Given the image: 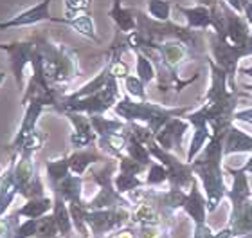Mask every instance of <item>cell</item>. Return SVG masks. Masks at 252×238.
Here are the masks:
<instances>
[{
	"instance_id": "1",
	"label": "cell",
	"mask_w": 252,
	"mask_h": 238,
	"mask_svg": "<svg viewBox=\"0 0 252 238\" xmlns=\"http://www.w3.org/2000/svg\"><path fill=\"white\" fill-rule=\"evenodd\" d=\"M225 136L227 132L215 130L202 152L193 159V163H189L193 168V173H196L202 182V190L207 199V213H215L220 207L221 201L227 197L225 177H223L225 168L221 166V161L225 157V152H223Z\"/></svg>"
},
{
	"instance_id": "2",
	"label": "cell",
	"mask_w": 252,
	"mask_h": 238,
	"mask_svg": "<svg viewBox=\"0 0 252 238\" xmlns=\"http://www.w3.org/2000/svg\"><path fill=\"white\" fill-rule=\"evenodd\" d=\"M38 51L42 54V65L45 78L53 87H63L72 83L81 76L76 49L65 43H54L47 38H38Z\"/></svg>"
},
{
	"instance_id": "3",
	"label": "cell",
	"mask_w": 252,
	"mask_h": 238,
	"mask_svg": "<svg viewBox=\"0 0 252 238\" xmlns=\"http://www.w3.org/2000/svg\"><path fill=\"white\" fill-rule=\"evenodd\" d=\"M189 112L188 106H180V108H169L162 106L158 103L152 101H139L130 98L128 94L121 96V100L117 101L114 106V114L125 123H142L146 125L153 134H157L171 117L184 116Z\"/></svg>"
},
{
	"instance_id": "4",
	"label": "cell",
	"mask_w": 252,
	"mask_h": 238,
	"mask_svg": "<svg viewBox=\"0 0 252 238\" xmlns=\"http://www.w3.org/2000/svg\"><path fill=\"white\" fill-rule=\"evenodd\" d=\"M121 89H119V79L112 78L105 89L97 90L94 94L81 98V100H58V106L54 108L60 114L65 112H79L87 116H105L108 110H114V106L121 100Z\"/></svg>"
},
{
	"instance_id": "5",
	"label": "cell",
	"mask_w": 252,
	"mask_h": 238,
	"mask_svg": "<svg viewBox=\"0 0 252 238\" xmlns=\"http://www.w3.org/2000/svg\"><path fill=\"white\" fill-rule=\"evenodd\" d=\"M116 164L108 161L103 170H92V179L97 182L99 191L87 202V209H106V207H133V202L128 197L121 195L114 184Z\"/></svg>"
},
{
	"instance_id": "6",
	"label": "cell",
	"mask_w": 252,
	"mask_h": 238,
	"mask_svg": "<svg viewBox=\"0 0 252 238\" xmlns=\"http://www.w3.org/2000/svg\"><path fill=\"white\" fill-rule=\"evenodd\" d=\"M13 179H15L16 191L22 199H34V197L47 195V186L43 182V177L40 175L38 164L31 155H18L16 154L15 168H13Z\"/></svg>"
},
{
	"instance_id": "7",
	"label": "cell",
	"mask_w": 252,
	"mask_h": 238,
	"mask_svg": "<svg viewBox=\"0 0 252 238\" xmlns=\"http://www.w3.org/2000/svg\"><path fill=\"white\" fill-rule=\"evenodd\" d=\"M150 154L155 161H158L160 164L166 166L168 170V184L169 188H177V190H184L188 191L191 188V184L194 182V173L191 164L180 161L179 157L168 150H164L162 146H158L155 143V139H152L150 143L146 144Z\"/></svg>"
},
{
	"instance_id": "8",
	"label": "cell",
	"mask_w": 252,
	"mask_h": 238,
	"mask_svg": "<svg viewBox=\"0 0 252 238\" xmlns=\"http://www.w3.org/2000/svg\"><path fill=\"white\" fill-rule=\"evenodd\" d=\"M223 2L216 5H180L177 4L175 9L186 18V26L191 29H209L213 27L218 36H225V16H223Z\"/></svg>"
},
{
	"instance_id": "9",
	"label": "cell",
	"mask_w": 252,
	"mask_h": 238,
	"mask_svg": "<svg viewBox=\"0 0 252 238\" xmlns=\"http://www.w3.org/2000/svg\"><path fill=\"white\" fill-rule=\"evenodd\" d=\"M130 207H106V209H83V218L89 226L90 237L105 238L108 233L130 222Z\"/></svg>"
},
{
	"instance_id": "10",
	"label": "cell",
	"mask_w": 252,
	"mask_h": 238,
	"mask_svg": "<svg viewBox=\"0 0 252 238\" xmlns=\"http://www.w3.org/2000/svg\"><path fill=\"white\" fill-rule=\"evenodd\" d=\"M209 42H211L213 60L229 74V83H231L232 89H238L236 81H234L236 72H238V64H240V60L251 56L249 47L234 45V43L229 42L225 36H218L216 33H211Z\"/></svg>"
},
{
	"instance_id": "11",
	"label": "cell",
	"mask_w": 252,
	"mask_h": 238,
	"mask_svg": "<svg viewBox=\"0 0 252 238\" xmlns=\"http://www.w3.org/2000/svg\"><path fill=\"white\" fill-rule=\"evenodd\" d=\"M36 51V38H26V40H16L13 43H7L5 53L9 56V65L15 76V83L20 92L26 90V70L31 69V62Z\"/></svg>"
},
{
	"instance_id": "12",
	"label": "cell",
	"mask_w": 252,
	"mask_h": 238,
	"mask_svg": "<svg viewBox=\"0 0 252 238\" xmlns=\"http://www.w3.org/2000/svg\"><path fill=\"white\" fill-rule=\"evenodd\" d=\"M47 108H53V103L49 100H43V98H32V100L27 103L20 127H18V130H16V134L13 136V139H11V143H9V150L13 154H18V152H20L22 143L26 141V137L29 134H32L36 130L40 116H42Z\"/></svg>"
},
{
	"instance_id": "13",
	"label": "cell",
	"mask_w": 252,
	"mask_h": 238,
	"mask_svg": "<svg viewBox=\"0 0 252 238\" xmlns=\"http://www.w3.org/2000/svg\"><path fill=\"white\" fill-rule=\"evenodd\" d=\"M51 2L53 0H40L36 5L27 7L22 13H18V15L0 22V31L31 27V26H36V24H42V22H53L54 16L51 15Z\"/></svg>"
},
{
	"instance_id": "14",
	"label": "cell",
	"mask_w": 252,
	"mask_h": 238,
	"mask_svg": "<svg viewBox=\"0 0 252 238\" xmlns=\"http://www.w3.org/2000/svg\"><path fill=\"white\" fill-rule=\"evenodd\" d=\"M63 116L67 117L70 125H72V134H70V146L74 150L89 148L90 144L97 143V134L92 128L90 117L87 114H79V112H65Z\"/></svg>"
},
{
	"instance_id": "15",
	"label": "cell",
	"mask_w": 252,
	"mask_h": 238,
	"mask_svg": "<svg viewBox=\"0 0 252 238\" xmlns=\"http://www.w3.org/2000/svg\"><path fill=\"white\" fill-rule=\"evenodd\" d=\"M191 123L184 117H171L166 125H164L157 134H155V143L158 146H162L164 150H168L173 154L175 150H179L182 146L186 132L189 130Z\"/></svg>"
},
{
	"instance_id": "16",
	"label": "cell",
	"mask_w": 252,
	"mask_h": 238,
	"mask_svg": "<svg viewBox=\"0 0 252 238\" xmlns=\"http://www.w3.org/2000/svg\"><path fill=\"white\" fill-rule=\"evenodd\" d=\"M223 7V16H225V38L234 45H242L247 47L249 36H251V29L249 22L242 13H238L227 4H221Z\"/></svg>"
},
{
	"instance_id": "17",
	"label": "cell",
	"mask_w": 252,
	"mask_h": 238,
	"mask_svg": "<svg viewBox=\"0 0 252 238\" xmlns=\"http://www.w3.org/2000/svg\"><path fill=\"white\" fill-rule=\"evenodd\" d=\"M227 173L232 175V186L231 190H227V197L231 201V215L240 211L243 204L252 199V190L249 184V175L245 173V170L240 168H225Z\"/></svg>"
},
{
	"instance_id": "18",
	"label": "cell",
	"mask_w": 252,
	"mask_h": 238,
	"mask_svg": "<svg viewBox=\"0 0 252 238\" xmlns=\"http://www.w3.org/2000/svg\"><path fill=\"white\" fill-rule=\"evenodd\" d=\"M54 24H63V26L72 27L74 31L79 33L81 36L87 40H92L95 43H101V38L97 36L95 31L94 18L90 13H76V15H67V16H54Z\"/></svg>"
},
{
	"instance_id": "19",
	"label": "cell",
	"mask_w": 252,
	"mask_h": 238,
	"mask_svg": "<svg viewBox=\"0 0 252 238\" xmlns=\"http://www.w3.org/2000/svg\"><path fill=\"white\" fill-rule=\"evenodd\" d=\"M162 218V211L150 199H142V201L135 202L130 211V222L135 226H160Z\"/></svg>"
},
{
	"instance_id": "20",
	"label": "cell",
	"mask_w": 252,
	"mask_h": 238,
	"mask_svg": "<svg viewBox=\"0 0 252 238\" xmlns=\"http://www.w3.org/2000/svg\"><path fill=\"white\" fill-rule=\"evenodd\" d=\"M16 154L11 155L9 164L0 171V217L7 215L11 204L15 202V199L18 197L16 191L15 179H13V168H15Z\"/></svg>"
},
{
	"instance_id": "21",
	"label": "cell",
	"mask_w": 252,
	"mask_h": 238,
	"mask_svg": "<svg viewBox=\"0 0 252 238\" xmlns=\"http://www.w3.org/2000/svg\"><path fill=\"white\" fill-rule=\"evenodd\" d=\"M53 191V195H60L68 204H76V206L87 207V202L83 201V177L81 175L68 173L65 179L60 182Z\"/></svg>"
},
{
	"instance_id": "22",
	"label": "cell",
	"mask_w": 252,
	"mask_h": 238,
	"mask_svg": "<svg viewBox=\"0 0 252 238\" xmlns=\"http://www.w3.org/2000/svg\"><path fill=\"white\" fill-rule=\"evenodd\" d=\"M182 209L193 218L194 224H205V217H207V199H205L204 191L200 190L198 180L196 179H194V182L188 190L186 204Z\"/></svg>"
},
{
	"instance_id": "23",
	"label": "cell",
	"mask_w": 252,
	"mask_h": 238,
	"mask_svg": "<svg viewBox=\"0 0 252 238\" xmlns=\"http://www.w3.org/2000/svg\"><path fill=\"white\" fill-rule=\"evenodd\" d=\"M67 157H68L70 171H72L74 175H85L94 164L110 161L108 155H103L101 152H97V150H89V148L74 150L72 154H68Z\"/></svg>"
},
{
	"instance_id": "24",
	"label": "cell",
	"mask_w": 252,
	"mask_h": 238,
	"mask_svg": "<svg viewBox=\"0 0 252 238\" xmlns=\"http://www.w3.org/2000/svg\"><path fill=\"white\" fill-rule=\"evenodd\" d=\"M108 16H110L112 22L116 24L117 31L123 33V34H130L131 31H135L137 29L135 9H128V7H125L123 0H114V2H112Z\"/></svg>"
},
{
	"instance_id": "25",
	"label": "cell",
	"mask_w": 252,
	"mask_h": 238,
	"mask_svg": "<svg viewBox=\"0 0 252 238\" xmlns=\"http://www.w3.org/2000/svg\"><path fill=\"white\" fill-rule=\"evenodd\" d=\"M223 152L225 155L252 154V136L232 125L225 136V141H223Z\"/></svg>"
},
{
	"instance_id": "26",
	"label": "cell",
	"mask_w": 252,
	"mask_h": 238,
	"mask_svg": "<svg viewBox=\"0 0 252 238\" xmlns=\"http://www.w3.org/2000/svg\"><path fill=\"white\" fill-rule=\"evenodd\" d=\"M110 79H112L110 70H108V65L105 64V67H103V69H101L94 78L90 79V81H87L85 85H81L78 90H74V92H70V94H62L60 98H62V100H67V101L81 100V98H87V96L94 94V92H97V90L105 89Z\"/></svg>"
},
{
	"instance_id": "27",
	"label": "cell",
	"mask_w": 252,
	"mask_h": 238,
	"mask_svg": "<svg viewBox=\"0 0 252 238\" xmlns=\"http://www.w3.org/2000/svg\"><path fill=\"white\" fill-rule=\"evenodd\" d=\"M53 207H54V197L43 195L26 201V204L18 207L16 213L22 218H42L53 211Z\"/></svg>"
},
{
	"instance_id": "28",
	"label": "cell",
	"mask_w": 252,
	"mask_h": 238,
	"mask_svg": "<svg viewBox=\"0 0 252 238\" xmlns=\"http://www.w3.org/2000/svg\"><path fill=\"white\" fill-rule=\"evenodd\" d=\"M229 228L232 229V237H247L252 235V199L243 204L240 211L232 213L229 217Z\"/></svg>"
},
{
	"instance_id": "29",
	"label": "cell",
	"mask_w": 252,
	"mask_h": 238,
	"mask_svg": "<svg viewBox=\"0 0 252 238\" xmlns=\"http://www.w3.org/2000/svg\"><path fill=\"white\" fill-rule=\"evenodd\" d=\"M54 197V207H53V215L54 220L58 224L60 229V237L62 238H70L74 237V224L72 217H70V209H68V202L65 199H62L60 195Z\"/></svg>"
},
{
	"instance_id": "30",
	"label": "cell",
	"mask_w": 252,
	"mask_h": 238,
	"mask_svg": "<svg viewBox=\"0 0 252 238\" xmlns=\"http://www.w3.org/2000/svg\"><path fill=\"white\" fill-rule=\"evenodd\" d=\"M126 144H128V136H126L125 130L119 134L105 136V137H97V148L108 157L116 159V161L126 154Z\"/></svg>"
},
{
	"instance_id": "31",
	"label": "cell",
	"mask_w": 252,
	"mask_h": 238,
	"mask_svg": "<svg viewBox=\"0 0 252 238\" xmlns=\"http://www.w3.org/2000/svg\"><path fill=\"white\" fill-rule=\"evenodd\" d=\"M68 173H72V171H70V166H68L67 155L49 159L47 163H45V177H47L49 190H54Z\"/></svg>"
},
{
	"instance_id": "32",
	"label": "cell",
	"mask_w": 252,
	"mask_h": 238,
	"mask_svg": "<svg viewBox=\"0 0 252 238\" xmlns=\"http://www.w3.org/2000/svg\"><path fill=\"white\" fill-rule=\"evenodd\" d=\"M90 123L94 132L97 134V137H105V136H112V134H119L125 130L126 123L119 117H106V116H89Z\"/></svg>"
},
{
	"instance_id": "33",
	"label": "cell",
	"mask_w": 252,
	"mask_h": 238,
	"mask_svg": "<svg viewBox=\"0 0 252 238\" xmlns=\"http://www.w3.org/2000/svg\"><path fill=\"white\" fill-rule=\"evenodd\" d=\"M135 74L141 78L144 85H150L152 81L157 79V67L153 64V60L150 56L142 53V51H135Z\"/></svg>"
},
{
	"instance_id": "34",
	"label": "cell",
	"mask_w": 252,
	"mask_h": 238,
	"mask_svg": "<svg viewBox=\"0 0 252 238\" xmlns=\"http://www.w3.org/2000/svg\"><path fill=\"white\" fill-rule=\"evenodd\" d=\"M125 132H126V128H125ZM126 136H128L126 155H130L133 161L144 164V166H150V164L153 163V157H152V154H150V150H148L146 144L141 143V141H139L135 136H131L130 132H126Z\"/></svg>"
},
{
	"instance_id": "35",
	"label": "cell",
	"mask_w": 252,
	"mask_h": 238,
	"mask_svg": "<svg viewBox=\"0 0 252 238\" xmlns=\"http://www.w3.org/2000/svg\"><path fill=\"white\" fill-rule=\"evenodd\" d=\"M114 184H116L117 191H119L121 195L128 197L131 191L139 190V188H144V186H146V180L141 179V175L123 173V171H117V175L114 177Z\"/></svg>"
},
{
	"instance_id": "36",
	"label": "cell",
	"mask_w": 252,
	"mask_h": 238,
	"mask_svg": "<svg viewBox=\"0 0 252 238\" xmlns=\"http://www.w3.org/2000/svg\"><path fill=\"white\" fill-rule=\"evenodd\" d=\"M146 9L148 15L152 16L153 20L168 22L171 18L173 4L169 0H146Z\"/></svg>"
},
{
	"instance_id": "37",
	"label": "cell",
	"mask_w": 252,
	"mask_h": 238,
	"mask_svg": "<svg viewBox=\"0 0 252 238\" xmlns=\"http://www.w3.org/2000/svg\"><path fill=\"white\" fill-rule=\"evenodd\" d=\"M144 180H146L148 188H158V186H162L168 182V170H166L164 164H160L158 161L153 159V163L148 166Z\"/></svg>"
},
{
	"instance_id": "38",
	"label": "cell",
	"mask_w": 252,
	"mask_h": 238,
	"mask_svg": "<svg viewBox=\"0 0 252 238\" xmlns=\"http://www.w3.org/2000/svg\"><path fill=\"white\" fill-rule=\"evenodd\" d=\"M45 141H47V136H45L42 130L36 128V130L32 134H29L26 137V141L22 143V148H20V152H18V155H31V157H34V154L43 148Z\"/></svg>"
},
{
	"instance_id": "39",
	"label": "cell",
	"mask_w": 252,
	"mask_h": 238,
	"mask_svg": "<svg viewBox=\"0 0 252 238\" xmlns=\"http://www.w3.org/2000/svg\"><path fill=\"white\" fill-rule=\"evenodd\" d=\"M125 81V92L130 98L133 100H139V101H146L148 96H146V85L142 83L141 78L137 74H130L128 78L123 79Z\"/></svg>"
},
{
	"instance_id": "40",
	"label": "cell",
	"mask_w": 252,
	"mask_h": 238,
	"mask_svg": "<svg viewBox=\"0 0 252 238\" xmlns=\"http://www.w3.org/2000/svg\"><path fill=\"white\" fill-rule=\"evenodd\" d=\"M20 215L18 213H11V215H4L0 217V238H13L16 233V229L20 226Z\"/></svg>"
},
{
	"instance_id": "41",
	"label": "cell",
	"mask_w": 252,
	"mask_h": 238,
	"mask_svg": "<svg viewBox=\"0 0 252 238\" xmlns=\"http://www.w3.org/2000/svg\"><path fill=\"white\" fill-rule=\"evenodd\" d=\"M38 224H40V218H26L24 222H20L13 238H36Z\"/></svg>"
},
{
	"instance_id": "42",
	"label": "cell",
	"mask_w": 252,
	"mask_h": 238,
	"mask_svg": "<svg viewBox=\"0 0 252 238\" xmlns=\"http://www.w3.org/2000/svg\"><path fill=\"white\" fill-rule=\"evenodd\" d=\"M67 15H76V13H90L92 0H63Z\"/></svg>"
},
{
	"instance_id": "43",
	"label": "cell",
	"mask_w": 252,
	"mask_h": 238,
	"mask_svg": "<svg viewBox=\"0 0 252 238\" xmlns=\"http://www.w3.org/2000/svg\"><path fill=\"white\" fill-rule=\"evenodd\" d=\"M105 238H137V228H130V226H123V228L116 229L108 233Z\"/></svg>"
},
{
	"instance_id": "44",
	"label": "cell",
	"mask_w": 252,
	"mask_h": 238,
	"mask_svg": "<svg viewBox=\"0 0 252 238\" xmlns=\"http://www.w3.org/2000/svg\"><path fill=\"white\" fill-rule=\"evenodd\" d=\"M213 237H215V233H213V229L207 224H194L193 238H213Z\"/></svg>"
},
{
	"instance_id": "45",
	"label": "cell",
	"mask_w": 252,
	"mask_h": 238,
	"mask_svg": "<svg viewBox=\"0 0 252 238\" xmlns=\"http://www.w3.org/2000/svg\"><path fill=\"white\" fill-rule=\"evenodd\" d=\"M234 121H243V123H249L252 125V106H247V108H238L234 112V117H232Z\"/></svg>"
},
{
	"instance_id": "46",
	"label": "cell",
	"mask_w": 252,
	"mask_h": 238,
	"mask_svg": "<svg viewBox=\"0 0 252 238\" xmlns=\"http://www.w3.org/2000/svg\"><path fill=\"white\" fill-rule=\"evenodd\" d=\"M213 238H232V229L227 226V228L220 229L218 233H215V237H213Z\"/></svg>"
},
{
	"instance_id": "47",
	"label": "cell",
	"mask_w": 252,
	"mask_h": 238,
	"mask_svg": "<svg viewBox=\"0 0 252 238\" xmlns=\"http://www.w3.org/2000/svg\"><path fill=\"white\" fill-rule=\"evenodd\" d=\"M242 168L245 170V173H247L249 177H252V154L249 155V159L245 161V164H243Z\"/></svg>"
},
{
	"instance_id": "48",
	"label": "cell",
	"mask_w": 252,
	"mask_h": 238,
	"mask_svg": "<svg viewBox=\"0 0 252 238\" xmlns=\"http://www.w3.org/2000/svg\"><path fill=\"white\" fill-rule=\"evenodd\" d=\"M225 4L231 5L232 9L238 11V13H242V5H240V2H238V0H225Z\"/></svg>"
},
{
	"instance_id": "49",
	"label": "cell",
	"mask_w": 252,
	"mask_h": 238,
	"mask_svg": "<svg viewBox=\"0 0 252 238\" xmlns=\"http://www.w3.org/2000/svg\"><path fill=\"white\" fill-rule=\"evenodd\" d=\"M196 2H198V4H202V5H216V4H220L221 0H196Z\"/></svg>"
},
{
	"instance_id": "50",
	"label": "cell",
	"mask_w": 252,
	"mask_h": 238,
	"mask_svg": "<svg viewBox=\"0 0 252 238\" xmlns=\"http://www.w3.org/2000/svg\"><path fill=\"white\" fill-rule=\"evenodd\" d=\"M242 87H243V89H245V90H249V92H251V94H252V83H243Z\"/></svg>"
},
{
	"instance_id": "51",
	"label": "cell",
	"mask_w": 252,
	"mask_h": 238,
	"mask_svg": "<svg viewBox=\"0 0 252 238\" xmlns=\"http://www.w3.org/2000/svg\"><path fill=\"white\" fill-rule=\"evenodd\" d=\"M4 81H5V72H0V87L4 85Z\"/></svg>"
},
{
	"instance_id": "52",
	"label": "cell",
	"mask_w": 252,
	"mask_h": 238,
	"mask_svg": "<svg viewBox=\"0 0 252 238\" xmlns=\"http://www.w3.org/2000/svg\"><path fill=\"white\" fill-rule=\"evenodd\" d=\"M7 49V43H0V51H5Z\"/></svg>"
},
{
	"instance_id": "53",
	"label": "cell",
	"mask_w": 252,
	"mask_h": 238,
	"mask_svg": "<svg viewBox=\"0 0 252 238\" xmlns=\"http://www.w3.org/2000/svg\"><path fill=\"white\" fill-rule=\"evenodd\" d=\"M243 238H252V235H247V237H243Z\"/></svg>"
},
{
	"instance_id": "54",
	"label": "cell",
	"mask_w": 252,
	"mask_h": 238,
	"mask_svg": "<svg viewBox=\"0 0 252 238\" xmlns=\"http://www.w3.org/2000/svg\"><path fill=\"white\" fill-rule=\"evenodd\" d=\"M0 171H2V166H0Z\"/></svg>"
}]
</instances>
